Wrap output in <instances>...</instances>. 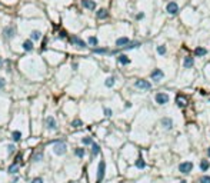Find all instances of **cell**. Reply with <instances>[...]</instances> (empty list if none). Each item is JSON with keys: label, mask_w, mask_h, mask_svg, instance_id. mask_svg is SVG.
Segmentation results:
<instances>
[{"label": "cell", "mask_w": 210, "mask_h": 183, "mask_svg": "<svg viewBox=\"0 0 210 183\" xmlns=\"http://www.w3.org/2000/svg\"><path fill=\"white\" fill-rule=\"evenodd\" d=\"M209 102H210V99H209Z\"/></svg>", "instance_id": "obj_47"}, {"label": "cell", "mask_w": 210, "mask_h": 183, "mask_svg": "<svg viewBox=\"0 0 210 183\" xmlns=\"http://www.w3.org/2000/svg\"><path fill=\"white\" fill-rule=\"evenodd\" d=\"M53 152L56 154H59V156H62V154H64L67 152V145H66L64 142H62V140H57V142H54V145H53Z\"/></svg>", "instance_id": "obj_1"}, {"label": "cell", "mask_w": 210, "mask_h": 183, "mask_svg": "<svg viewBox=\"0 0 210 183\" xmlns=\"http://www.w3.org/2000/svg\"><path fill=\"white\" fill-rule=\"evenodd\" d=\"M155 99H156V103H157V104H166V103H169L170 97H169V94H167V93H164V92H160V93L156 94Z\"/></svg>", "instance_id": "obj_6"}, {"label": "cell", "mask_w": 210, "mask_h": 183, "mask_svg": "<svg viewBox=\"0 0 210 183\" xmlns=\"http://www.w3.org/2000/svg\"><path fill=\"white\" fill-rule=\"evenodd\" d=\"M33 47H34V46H33V40H31V39H30V40H26L23 43V49L26 52H31V50H33Z\"/></svg>", "instance_id": "obj_18"}, {"label": "cell", "mask_w": 210, "mask_h": 183, "mask_svg": "<svg viewBox=\"0 0 210 183\" xmlns=\"http://www.w3.org/2000/svg\"><path fill=\"white\" fill-rule=\"evenodd\" d=\"M180 183H187V182H186V180H181V182H180Z\"/></svg>", "instance_id": "obj_46"}, {"label": "cell", "mask_w": 210, "mask_h": 183, "mask_svg": "<svg viewBox=\"0 0 210 183\" xmlns=\"http://www.w3.org/2000/svg\"><path fill=\"white\" fill-rule=\"evenodd\" d=\"M100 153V146L97 143H93L92 145V156H97Z\"/></svg>", "instance_id": "obj_24"}, {"label": "cell", "mask_w": 210, "mask_h": 183, "mask_svg": "<svg viewBox=\"0 0 210 183\" xmlns=\"http://www.w3.org/2000/svg\"><path fill=\"white\" fill-rule=\"evenodd\" d=\"M104 173H106V163H104V160H100L99 167H97V180H96V183H101V182H103Z\"/></svg>", "instance_id": "obj_3"}, {"label": "cell", "mask_w": 210, "mask_h": 183, "mask_svg": "<svg viewBox=\"0 0 210 183\" xmlns=\"http://www.w3.org/2000/svg\"><path fill=\"white\" fill-rule=\"evenodd\" d=\"M160 125H162V127H163V129L170 130L171 127H173V120H171L170 117H163L162 120H160Z\"/></svg>", "instance_id": "obj_9"}, {"label": "cell", "mask_w": 210, "mask_h": 183, "mask_svg": "<svg viewBox=\"0 0 210 183\" xmlns=\"http://www.w3.org/2000/svg\"><path fill=\"white\" fill-rule=\"evenodd\" d=\"M122 183H123V182H122Z\"/></svg>", "instance_id": "obj_48"}, {"label": "cell", "mask_w": 210, "mask_h": 183, "mask_svg": "<svg viewBox=\"0 0 210 183\" xmlns=\"http://www.w3.org/2000/svg\"><path fill=\"white\" fill-rule=\"evenodd\" d=\"M137 46H140V42H130L126 47H123L124 50H132V49H134V47H137Z\"/></svg>", "instance_id": "obj_26"}, {"label": "cell", "mask_w": 210, "mask_h": 183, "mask_svg": "<svg viewBox=\"0 0 210 183\" xmlns=\"http://www.w3.org/2000/svg\"><path fill=\"white\" fill-rule=\"evenodd\" d=\"M166 12L169 13V15H177V12H179V4H177L176 2H170V3H167V6H166Z\"/></svg>", "instance_id": "obj_7"}, {"label": "cell", "mask_w": 210, "mask_h": 183, "mask_svg": "<svg viewBox=\"0 0 210 183\" xmlns=\"http://www.w3.org/2000/svg\"><path fill=\"white\" fill-rule=\"evenodd\" d=\"M70 42H72L74 46L80 47V49H85V47H86V43H85V42H83L80 37H77V36H72V37H70Z\"/></svg>", "instance_id": "obj_10"}, {"label": "cell", "mask_w": 210, "mask_h": 183, "mask_svg": "<svg viewBox=\"0 0 210 183\" xmlns=\"http://www.w3.org/2000/svg\"><path fill=\"white\" fill-rule=\"evenodd\" d=\"M72 126H73V127H76V129H77V127H82V126H83V122L80 120V119H74V120L72 122Z\"/></svg>", "instance_id": "obj_32"}, {"label": "cell", "mask_w": 210, "mask_h": 183, "mask_svg": "<svg viewBox=\"0 0 210 183\" xmlns=\"http://www.w3.org/2000/svg\"><path fill=\"white\" fill-rule=\"evenodd\" d=\"M199 183H210V176L209 175H203L200 179H199Z\"/></svg>", "instance_id": "obj_33"}, {"label": "cell", "mask_w": 210, "mask_h": 183, "mask_svg": "<svg viewBox=\"0 0 210 183\" xmlns=\"http://www.w3.org/2000/svg\"><path fill=\"white\" fill-rule=\"evenodd\" d=\"M194 65V59L192 57V56H186V57L183 59V67L184 69H192Z\"/></svg>", "instance_id": "obj_11"}, {"label": "cell", "mask_w": 210, "mask_h": 183, "mask_svg": "<svg viewBox=\"0 0 210 183\" xmlns=\"http://www.w3.org/2000/svg\"><path fill=\"white\" fill-rule=\"evenodd\" d=\"M209 167H210V162L206 160V159H203L200 162V170L202 172H206V170H209Z\"/></svg>", "instance_id": "obj_20"}, {"label": "cell", "mask_w": 210, "mask_h": 183, "mask_svg": "<svg viewBox=\"0 0 210 183\" xmlns=\"http://www.w3.org/2000/svg\"><path fill=\"white\" fill-rule=\"evenodd\" d=\"M82 143L83 145H93V140H92V137L87 136V137H83L82 139Z\"/></svg>", "instance_id": "obj_35"}, {"label": "cell", "mask_w": 210, "mask_h": 183, "mask_svg": "<svg viewBox=\"0 0 210 183\" xmlns=\"http://www.w3.org/2000/svg\"><path fill=\"white\" fill-rule=\"evenodd\" d=\"M129 43H130V39L129 37H119L117 40H116V46L117 47H126V46H127Z\"/></svg>", "instance_id": "obj_14"}, {"label": "cell", "mask_w": 210, "mask_h": 183, "mask_svg": "<svg viewBox=\"0 0 210 183\" xmlns=\"http://www.w3.org/2000/svg\"><path fill=\"white\" fill-rule=\"evenodd\" d=\"M129 107H132V103H130V102H127V103H126V109H129Z\"/></svg>", "instance_id": "obj_43"}, {"label": "cell", "mask_w": 210, "mask_h": 183, "mask_svg": "<svg viewBox=\"0 0 210 183\" xmlns=\"http://www.w3.org/2000/svg\"><path fill=\"white\" fill-rule=\"evenodd\" d=\"M134 86L137 87V89H140V90H150V89H152V83H149L147 80H144V79L136 80Z\"/></svg>", "instance_id": "obj_5"}, {"label": "cell", "mask_w": 210, "mask_h": 183, "mask_svg": "<svg viewBox=\"0 0 210 183\" xmlns=\"http://www.w3.org/2000/svg\"><path fill=\"white\" fill-rule=\"evenodd\" d=\"M59 37H60V39H66V37H67V33H66V31H60Z\"/></svg>", "instance_id": "obj_41"}, {"label": "cell", "mask_w": 210, "mask_h": 183, "mask_svg": "<svg viewBox=\"0 0 210 183\" xmlns=\"http://www.w3.org/2000/svg\"><path fill=\"white\" fill-rule=\"evenodd\" d=\"M31 160H33V162H40V160H43V152H39V153L33 154Z\"/></svg>", "instance_id": "obj_28"}, {"label": "cell", "mask_w": 210, "mask_h": 183, "mask_svg": "<svg viewBox=\"0 0 210 183\" xmlns=\"http://www.w3.org/2000/svg\"><path fill=\"white\" fill-rule=\"evenodd\" d=\"M31 183H43V179L41 177H34L33 180H31Z\"/></svg>", "instance_id": "obj_39"}, {"label": "cell", "mask_w": 210, "mask_h": 183, "mask_svg": "<svg viewBox=\"0 0 210 183\" xmlns=\"http://www.w3.org/2000/svg\"><path fill=\"white\" fill-rule=\"evenodd\" d=\"M176 104L179 107H186L187 106V97L186 96H183V94H177L176 96Z\"/></svg>", "instance_id": "obj_8"}, {"label": "cell", "mask_w": 210, "mask_h": 183, "mask_svg": "<svg viewBox=\"0 0 210 183\" xmlns=\"http://www.w3.org/2000/svg\"><path fill=\"white\" fill-rule=\"evenodd\" d=\"M7 172L10 175H16L17 172H19V163H16V162H13L12 164L9 166V169H7Z\"/></svg>", "instance_id": "obj_17"}, {"label": "cell", "mask_w": 210, "mask_h": 183, "mask_svg": "<svg viewBox=\"0 0 210 183\" xmlns=\"http://www.w3.org/2000/svg\"><path fill=\"white\" fill-rule=\"evenodd\" d=\"M136 167L137 169H144L146 167V162L142 159V157H139L137 160H136Z\"/></svg>", "instance_id": "obj_27"}, {"label": "cell", "mask_w": 210, "mask_h": 183, "mask_svg": "<svg viewBox=\"0 0 210 183\" xmlns=\"http://www.w3.org/2000/svg\"><path fill=\"white\" fill-rule=\"evenodd\" d=\"M7 152L12 154V153H15L16 152V147H15V145H9L7 146Z\"/></svg>", "instance_id": "obj_36"}, {"label": "cell", "mask_w": 210, "mask_h": 183, "mask_svg": "<svg viewBox=\"0 0 210 183\" xmlns=\"http://www.w3.org/2000/svg\"><path fill=\"white\" fill-rule=\"evenodd\" d=\"M4 84H6V80L3 79V77H0V89H3V87H4Z\"/></svg>", "instance_id": "obj_40"}, {"label": "cell", "mask_w": 210, "mask_h": 183, "mask_svg": "<svg viewBox=\"0 0 210 183\" xmlns=\"http://www.w3.org/2000/svg\"><path fill=\"white\" fill-rule=\"evenodd\" d=\"M46 126L49 130H56L57 129V123H56L54 117H52V116H49V117L46 119Z\"/></svg>", "instance_id": "obj_12"}, {"label": "cell", "mask_w": 210, "mask_h": 183, "mask_svg": "<svg viewBox=\"0 0 210 183\" xmlns=\"http://www.w3.org/2000/svg\"><path fill=\"white\" fill-rule=\"evenodd\" d=\"M163 77H164V72H163L162 69H155L152 73H150V79H152L155 83H159V82H162V80H163Z\"/></svg>", "instance_id": "obj_2"}, {"label": "cell", "mask_w": 210, "mask_h": 183, "mask_svg": "<svg viewBox=\"0 0 210 183\" xmlns=\"http://www.w3.org/2000/svg\"><path fill=\"white\" fill-rule=\"evenodd\" d=\"M194 53H196V56H197V57H203V56L207 54V50H206L204 47H197V49L194 50Z\"/></svg>", "instance_id": "obj_19"}, {"label": "cell", "mask_w": 210, "mask_h": 183, "mask_svg": "<svg viewBox=\"0 0 210 183\" xmlns=\"http://www.w3.org/2000/svg\"><path fill=\"white\" fill-rule=\"evenodd\" d=\"M15 33H16V29L13 26H9V27H6L4 30H3V34H4V37L6 39H12V37H15Z\"/></svg>", "instance_id": "obj_13"}, {"label": "cell", "mask_w": 210, "mask_h": 183, "mask_svg": "<svg viewBox=\"0 0 210 183\" xmlns=\"http://www.w3.org/2000/svg\"><path fill=\"white\" fill-rule=\"evenodd\" d=\"M94 53H99V54H104V53H109V50H107L106 47H101V49H93Z\"/></svg>", "instance_id": "obj_34"}, {"label": "cell", "mask_w": 210, "mask_h": 183, "mask_svg": "<svg viewBox=\"0 0 210 183\" xmlns=\"http://www.w3.org/2000/svg\"><path fill=\"white\" fill-rule=\"evenodd\" d=\"M104 115H106L107 117H110V116L113 115V112H111V109H109V107H106V109H104Z\"/></svg>", "instance_id": "obj_38"}, {"label": "cell", "mask_w": 210, "mask_h": 183, "mask_svg": "<svg viewBox=\"0 0 210 183\" xmlns=\"http://www.w3.org/2000/svg\"><path fill=\"white\" fill-rule=\"evenodd\" d=\"M193 170V163L192 162H183V163H180L179 164V172L180 173H183V175H187V173H190V172Z\"/></svg>", "instance_id": "obj_4"}, {"label": "cell", "mask_w": 210, "mask_h": 183, "mask_svg": "<svg viewBox=\"0 0 210 183\" xmlns=\"http://www.w3.org/2000/svg\"><path fill=\"white\" fill-rule=\"evenodd\" d=\"M12 139L15 140V142H20V140H22V133H20L19 130H15V132L12 133Z\"/></svg>", "instance_id": "obj_23"}, {"label": "cell", "mask_w": 210, "mask_h": 183, "mask_svg": "<svg viewBox=\"0 0 210 183\" xmlns=\"http://www.w3.org/2000/svg\"><path fill=\"white\" fill-rule=\"evenodd\" d=\"M2 65H3V59L0 57V67H2Z\"/></svg>", "instance_id": "obj_44"}, {"label": "cell", "mask_w": 210, "mask_h": 183, "mask_svg": "<svg viewBox=\"0 0 210 183\" xmlns=\"http://www.w3.org/2000/svg\"><path fill=\"white\" fill-rule=\"evenodd\" d=\"M40 37H41V31H39V30H33V31H31V34H30L31 40H39Z\"/></svg>", "instance_id": "obj_22"}, {"label": "cell", "mask_w": 210, "mask_h": 183, "mask_svg": "<svg viewBox=\"0 0 210 183\" xmlns=\"http://www.w3.org/2000/svg\"><path fill=\"white\" fill-rule=\"evenodd\" d=\"M82 6L89 10H94L96 9V3L93 2V0H82Z\"/></svg>", "instance_id": "obj_15"}, {"label": "cell", "mask_w": 210, "mask_h": 183, "mask_svg": "<svg viewBox=\"0 0 210 183\" xmlns=\"http://www.w3.org/2000/svg\"><path fill=\"white\" fill-rule=\"evenodd\" d=\"M117 62L120 63V65L126 66V65H129V63H130V59H129L126 54H119V56H117Z\"/></svg>", "instance_id": "obj_16"}, {"label": "cell", "mask_w": 210, "mask_h": 183, "mask_svg": "<svg viewBox=\"0 0 210 183\" xmlns=\"http://www.w3.org/2000/svg\"><path fill=\"white\" fill-rule=\"evenodd\" d=\"M22 157H23V156H22V153H17V154H16V160H15V162H16V163H19V164H22Z\"/></svg>", "instance_id": "obj_37"}, {"label": "cell", "mask_w": 210, "mask_h": 183, "mask_svg": "<svg viewBox=\"0 0 210 183\" xmlns=\"http://www.w3.org/2000/svg\"><path fill=\"white\" fill-rule=\"evenodd\" d=\"M96 15H97V19H106V17L109 16V13H107L106 9H100Z\"/></svg>", "instance_id": "obj_21"}, {"label": "cell", "mask_w": 210, "mask_h": 183, "mask_svg": "<svg viewBox=\"0 0 210 183\" xmlns=\"http://www.w3.org/2000/svg\"><path fill=\"white\" fill-rule=\"evenodd\" d=\"M166 52H167L166 46H163V44L157 46V53H159L160 56H164V54H166Z\"/></svg>", "instance_id": "obj_29"}, {"label": "cell", "mask_w": 210, "mask_h": 183, "mask_svg": "<svg viewBox=\"0 0 210 183\" xmlns=\"http://www.w3.org/2000/svg\"><path fill=\"white\" fill-rule=\"evenodd\" d=\"M207 156L210 157V147H209V149H207Z\"/></svg>", "instance_id": "obj_45"}, {"label": "cell", "mask_w": 210, "mask_h": 183, "mask_svg": "<svg viewBox=\"0 0 210 183\" xmlns=\"http://www.w3.org/2000/svg\"><path fill=\"white\" fill-rule=\"evenodd\" d=\"M143 17H144V15H143V13H139V15L136 16V19H137V20H140V19H143Z\"/></svg>", "instance_id": "obj_42"}, {"label": "cell", "mask_w": 210, "mask_h": 183, "mask_svg": "<svg viewBox=\"0 0 210 183\" xmlns=\"http://www.w3.org/2000/svg\"><path fill=\"white\" fill-rule=\"evenodd\" d=\"M114 83H116V80H114V77H113V76L107 77V79H106V82H104V84H106V87H113V86H114Z\"/></svg>", "instance_id": "obj_25"}, {"label": "cell", "mask_w": 210, "mask_h": 183, "mask_svg": "<svg viewBox=\"0 0 210 183\" xmlns=\"http://www.w3.org/2000/svg\"><path fill=\"white\" fill-rule=\"evenodd\" d=\"M85 153H86L85 149H82V147H77V149H74V154H76L77 157H83V156H85Z\"/></svg>", "instance_id": "obj_30"}, {"label": "cell", "mask_w": 210, "mask_h": 183, "mask_svg": "<svg viewBox=\"0 0 210 183\" xmlns=\"http://www.w3.org/2000/svg\"><path fill=\"white\" fill-rule=\"evenodd\" d=\"M87 43H89L90 46H97V43H99V40H97V37L94 36H90L89 40H87Z\"/></svg>", "instance_id": "obj_31"}]
</instances>
